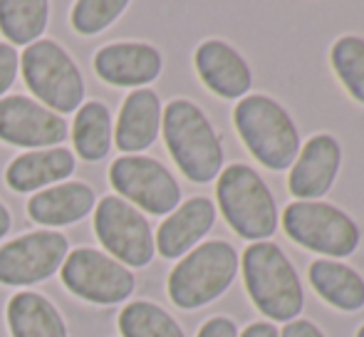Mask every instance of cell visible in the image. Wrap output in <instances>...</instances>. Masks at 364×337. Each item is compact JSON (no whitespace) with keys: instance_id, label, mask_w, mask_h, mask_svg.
Wrapping results in <instances>:
<instances>
[{"instance_id":"1","label":"cell","mask_w":364,"mask_h":337,"mask_svg":"<svg viewBox=\"0 0 364 337\" xmlns=\"http://www.w3.org/2000/svg\"><path fill=\"white\" fill-rule=\"evenodd\" d=\"M161 132L178 171L193 183H211L223 171V141L206 112L191 100H171L161 109Z\"/></svg>"},{"instance_id":"2","label":"cell","mask_w":364,"mask_h":337,"mask_svg":"<svg viewBox=\"0 0 364 337\" xmlns=\"http://www.w3.org/2000/svg\"><path fill=\"white\" fill-rule=\"evenodd\" d=\"M245 293L268 323H290L305 308V290L295 265L273 241L250 243L240 258Z\"/></svg>"},{"instance_id":"3","label":"cell","mask_w":364,"mask_h":337,"mask_svg":"<svg viewBox=\"0 0 364 337\" xmlns=\"http://www.w3.org/2000/svg\"><path fill=\"white\" fill-rule=\"evenodd\" d=\"M233 124L245 149L268 171H288L300 154V132L290 112L268 95H248L233 109Z\"/></svg>"},{"instance_id":"4","label":"cell","mask_w":364,"mask_h":337,"mask_svg":"<svg viewBox=\"0 0 364 337\" xmlns=\"http://www.w3.org/2000/svg\"><path fill=\"white\" fill-rule=\"evenodd\" d=\"M216 203L225 223L243 241H270L278 231V203L255 168L230 164L218 173Z\"/></svg>"},{"instance_id":"5","label":"cell","mask_w":364,"mask_h":337,"mask_svg":"<svg viewBox=\"0 0 364 337\" xmlns=\"http://www.w3.org/2000/svg\"><path fill=\"white\" fill-rule=\"evenodd\" d=\"M240 270L235 248L225 241H206L188 251L166 280L168 300L178 310H198L216 303L233 285Z\"/></svg>"},{"instance_id":"6","label":"cell","mask_w":364,"mask_h":337,"mask_svg":"<svg viewBox=\"0 0 364 337\" xmlns=\"http://www.w3.org/2000/svg\"><path fill=\"white\" fill-rule=\"evenodd\" d=\"M283 228L292 243L330 260L357 253L362 231L357 221L335 203L292 201L283 211Z\"/></svg>"},{"instance_id":"7","label":"cell","mask_w":364,"mask_h":337,"mask_svg":"<svg viewBox=\"0 0 364 337\" xmlns=\"http://www.w3.org/2000/svg\"><path fill=\"white\" fill-rule=\"evenodd\" d=\"M28 90L43 107L65 117L77 112L85 100V80L70 53L55 40H38L20 58Z\"/></svg>"},{"instance_id":"8","label":"cell","mask_w":364,"mask_h":337,"mask_svg":"<svg viewBox=\"0 0 364 337\" xmlns=\"http://www.w3.org/2000/svg\"><path fill=\"white\" fill-rule=\"evenodd\" d=\"M63 285L92 305H119L134 293L136 278L127 265L97 248H75L60 268Z\"/></svg>"},{"instance_id":"9","label":"cell","mask_w":364,"mask_h":337,"mask_svg":"<svg viewBox=\"0 0 364 337\" xmlns=\"http://www.w3.org/2000/svg\"><path fill=\"white\" fill-rule=\"evenodd\" d=\"M95 236L107 253L127 268H146L156 255L151 226L139 208L119 196H105L95 206Z\"/></svg>"},{"instance_id":"10","label":"cell","mask_w":364,"mask_h":337,"mask_svg":"<svg viewBox=\"0 0 364 337\" xmlns=\"http://www.w3.org/2000/svg\"><path fill=\"white\" fill-rule=\"evenodd\" d=\"M109 183L119 198L151 216H168L181 203V186L176 176L154 156L124 154L112 161Z\"/></svg>"},{"instance_id":"11","label":"cell","mask_w":364,"mask_h":337,"mask_svg":"<svg viewBox=\"0 0 364 337\" xmlns=\"http://www.w3.org/2000/svg\"><path fill=\"white\" fill-rule=\"evenodd\" d=\"M70 253L60 231H33L0 246V285L25 288L43 283L63 268Z\"/></svg>"},{"instance_id":"12","label":"cell","mask_w":364,"mask_h":337,"mask_svg":"<svg viewBox=\"0 0 364 337\" xmlns=\"http://www.w3.org/2000/svg\"><path fill=\"white\" fill-rule=\"evenodd\" d=\"M70 137L65 117L25 95L0 97V141L25 149L60 146Z\"/></svg>"},{"instance_id":"13","label":"cell","mask_w":364,"mask_h":337,"mask_svg":"<svg viewBox=\"0 0 364 337\" xmlns=\"http://www.w3.org/2000/svg\"><path fill=\"white\" fill-rule=\"evenodd\" d=\"M342 166V146L327 132L310 137L300 146L288 176V191L297 201H320L335 186Z\"/></svg>"},{"instance_id":"14","label":"cell","mask_w":364,"mask_h":337,"mask_svg":"<svg viewBox=\"0 0 364 337\" xmlns=\"http://www.w3.org/2000/svg\"><path fill=\"white\" fill-rule=\"evenodd\" d=\"M92 65L102 82L144 90L146 85L159 80L164 70V58L149 43H109L97 50Z\"/></svg>"},{"instance_id":"15","label":"cell","mask_w":364,"mask_h":337,"mask_svg":"<svg viewBox=\"0 0 364 337\" xmlns=\"http://www.w3.org/2000/svg\"><path fill=\"white\" fill-rule=\"evenodd\" d=\"M193 68L203 87L220 100H243L253 87L248 60L225 40H203L193 53Z\"/></svg>"},{"instance_id":"16","label":"cell","mask_w":364,"mask_h":337,"mask_svg":"<svg viewBox=\"0 0 364 337\" xmlns=\"http://www.w3.org/2000/svg\"><path fill=\"white\" fill-rule=\"evenodd\" d=\"M216 203L206 196H193L188 201L178 203L176 211H171L156 228V253L166 260L183 258L188 251L201 246L208 231L216 223Z\"/></svg>"},{"instance_id":"17","label":"cell","mask_w":364,"mask_h":337,"mask_svg":"<svg viewBox=\"0 0 364 337\" xmlns=\"http://www.w3.org/2000/svg\"><path fill=\"white\" fill-rule=\"evenodd\" d=\"M97 206L95 188L85 181H65L38 191L28 201V216L33 223L48 228H63L80 223Z\"/></svg>"},{"instance_id":"18","label":"cell","mask_w":364,"mask_h":337,"mask_svg":"<svg viewBox=\"0 0 364 337\" xmlns=\"http://www.w3.org/2000/svg\"><path fill=\"white\" fill-rule=\"evenodd\" d=\"M114 141L124 154H139L146 151L161 132V100L154 90H134L122 102L119 117H117Z\"/></svg>"},{"instance_id":"19","label":"cell","mask_w":364,"mask_h":337,"mask_svg":"<svg viewBox=\"0 0 364 337\" xmlns=\"http://www.w3.org/2000/svg\"><path fill=\"white\" fill-rule=\"evenodd\" d=\"M77 168L75 154L65 146H53L45 151H28L15 156L5 168V183L15 193L40 191L53 183H63Z\"/></svg>"},{"instance_id":"20","label":"cell","mask_w":364,"mask_h":337,"mask_svg":"<svg viewBox=\"0 0 364 337\" xmlns=\"http://www.w3.org/2000/svg\"><path fill=\"white\" fill-rule=\"evenodd\" d=\"M312 290L322 303L340 313H360L364 310V278L352 265L342 260L317 258L307 268Z\"/></svg>"},{"instance_id":"21","label":"cell","mask_w":364,"mask_h":337,"mask_svg":"<svg viewBox=\"0 0 364 337\" xmlns=\"http://www.w3.org/2000/svg\"><path fill=\"white\" fill-rule=\"evenodd\" d=\"M10 337H68V323L50 298L33 290L15 293L5 308Z\"/></svg>"},{"instance_id":"22","label":"cell","mask_w":364,"mask_h":337,"mask_svg":"<svg viewBox=\"0 0 364 337\" xmlns=\"http://www.w3.org/2000/svg\"><path fill=\"white\" fill-rule=\"evenodd\" d=\"M112 114L102 102H85L75 112V122L70 137H73L75 151L85 161H102L112 149Z\"/></svg>"},{"instance_id":"23","label":"cell","mask_w":364,"mask_h":337,"mask_svg":"<svg viewBox=\"0 0 364 337\" xmlns=\"http://www.w3.org/2000/svg\"><path fill=\"white\" fill-rule=\"evenodd\" d=\"M50 3L45 0H0V33L15 45H33L45 33Z\"/></svg>"},{"instance_id":"24","label":"cell","mask_w":364,"mask_h":337,"mask_svg":"<svg viewBox=\"0 0 364 337\" xmlns=\"http://www.w3.org/2000/svg\"><path fill=\"white\" fill-rule=\"evenodd\" d=\"M122 337H186L181 325L151 300H134L117 318Z\"/></svg>"},{"instance_id":"25","label":"cell","mask_w":364,"mask_h":337,"mask_svg":"<svg viewBox=\"0 0 364 337\" xmlns=\"http://www.w3.org/2000/svg\"><path fill=\"white\" fill-rule=\"evenodd\" d=\"M330 63L347 95L364 105V38L360 35L337 38L330 50Z\"/></svg>"},{"instance_id":"26","label":"cell","mask_w":364,"mask_h":337,"mask_svg":"<svg viewBox=\"0 0 364 337\" xmlns=\"http://www.w3.org/2000/svg\"><path fill=\"white\" fill-rule=\"evenodd\" d=\"M129 8L127 0H80L73 5L70 23L80 35H97L107 30Z\"/></svg>"},{"instance_id":"27","label":"cell","mask_w":364,"mask_h":337,"mask_svg":"<svg viewBox=\"0 0 364 337\" xmlns=\"http://www.w3.org/2000/svg\"><path fill=\"white\" fill-rule=\"evenodd\" d=\"M20 70V55L10 43H0V97L13 87Z\"/></svg>"},{"instance_id":"28","label":"cell","mask_w":364,"mask_h":337,"mask_svg":"<svg viewBox=\"0 0 364 337\" xmlns=\"http://www.w3.org/2000/svg\"><path fill=\"white\" fill-rule=\"evenodd\" d=\"M238 325L233 323L225 315H216V318H208L206 323L198 328L196 337H238Z\"/></svg>"},{"instance_id":"29","label":"cell","mask_w":364,"mask_h":337,"mask_svg":"<svg viewBox=\"0 0 364 337\" xmlns=\"http://www.w3.org/2000/svg\"><path fill=\"white\" fill-rule=\"evenodd\" d=\"M280 337H327V335L322 333L320 325H315L312 320L297 318V320L285 323V328L280 330Z\"/></svg>"},{"instance_id":"30","label":"cell","mask_w":364,"mask_h":337,"mask_svg":"<svg viewBox=\"0 0 364 337\" xmlns=\"http://www.w3.org/2000/svg\"><path fill=\"white\" fill-rule=\"evenodd\" d=\"M238 337H280V330L268 320H258V323H250L245 330H240Z\"/></svg>"},{"instance_id":"31","label":"cell","mask_w":364,"mask_h":337,"mask_svg":"<svg viewBox=\"0 0 364 337\" xmlns=\"http://www.w3.org/2000/svg\"><path fill=\"white\" fill-rule=\"evenodd\" d=\"M10 228H13V216H10L8 206H5V203L0 201V238L8 236Z\"/></svg>"},{"instance_id":"32","label":"cell","mask_w":364,"mask_h":337,"mask_svg":"<svg viewBox=\"0 0 364 337\" xmlns=\"http://www.w3.org/2000/svg\"><path fill=\"white\" fill-rule=\"evenodd\" d=\"M355 337H364V323L360 325V330H357V335Z\"/></svg>"}]
</instances>
